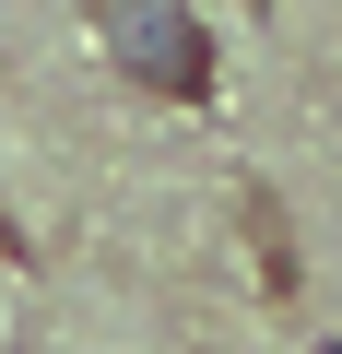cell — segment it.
<instances>
[{
	"instance_id": "1",
	"label": "cell",
	"mask_w": 342,
	"mask_h": 354,
	"mask_svg": "<svg viewBox=\"0 0 342 354\" xmlns=\"http://www.w3.org/2000/svg\"><path fill=\"white\" fill-rule=\"evenodd\" d=\"M83 24H95V48H106L118 83H142L165 106L213 95V24L189 12V0H83Z\"/></svg>"
}]
</instances>
